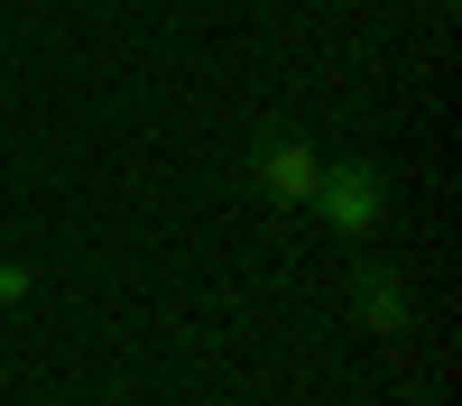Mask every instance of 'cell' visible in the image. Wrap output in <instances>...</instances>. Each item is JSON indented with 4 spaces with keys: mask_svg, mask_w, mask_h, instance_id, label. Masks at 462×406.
<instances>
[{
    "mask_svg": "<svg viewBox=\"0 0 462 406\" xmlns=\"http://www.w3.org/2000/svg\"><path fill=\"white\" fill-rule=\"evenodd\" d=\"M305 212H315L333 240H370L379 212H389V167H379V158H324V176H315V194H305Z\"/></svg>",
    "mask_w": 462,
    "mask_h": 406,
    "instance_id": "cell-1",
    "label": "cell"
},
{
    "mask_svg": "<svg viewBox=\"0 0 462 406\" xmlns=\"http://www.w3.org/2000/svg\"><path fill=\"white\" fill-rule=\"evenodd\" d=\"M315 176H324V148L305 139L296 121H268L259 139H250V185L268 203H287V212H305V194H315Z\"/></svg>",
    "mask_w": 462,
    "mask_h": 406,
    "instance_id": "cell-2",
    "label": "cell"
},
{
    "mask_svg": "<svg viewBox=\"0 0 462 406\" xmlns=\"http://www.w3.org/2000/svg\"><path fill=\"white\" fill-rule=\"evenodd\" d=\"M352 314L379 332V342H407V332H416V286L389 268V258H361V268H352Z\"/></svg>",
    "mask_w": 462,
    "mask_h": 406,
    "instance_id": "cell-3",
    "label": "cell"
},
{
    "mask_svg": "<svg viewBox=\"0 0 462 406\" xmlns=\"http://www.w3.org/2000/svg\"><path fill=\"white\" fill-rule=\"evenodd\" d=\"M37 295V268H19V258H0V305H28Z\"/></svg>",
    "mask_w": 462,
    "mask_h": 406,
    "instance_id": "cell-4",
    "label": "cell"
}]
</instances>
